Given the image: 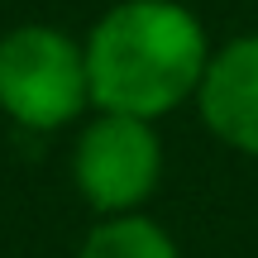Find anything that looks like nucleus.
I'll return each mask as SVG.
<instances>
[{"label": "nucleus", "mask_w": 258, "mask_h": 258, "mask_svg": "<svg viewBox=\"0 0 258 258\" xmlns=\"http://www.w3.org/2000/svg\"><path fill=\"white\" fill-rule=\"evenodd\" d=\"M91 105L158 124L201 91L211 34L182 0H115L82 38Z\"/></svg>", "instance_id": "nucleus-1"}, {"label": "nucleus", "mask_w": 258, "mask_h": 258, "mask_svg": "<svg viewBox=\"0 0 258 258\" xmlns=\"http://www.w3.org/2000/svg\"><path fill=\"white\" fill-rule=\"evenodd\" d=\"M91 105L86 48L57 24H15L0 34V115L34 134H57Z\"/></svg>", "instance_id": "nucleus-2"}, {"label": "nucleus", "mask_w": 258, "mask_h": 258, "mask_svg": "<svg viewBox=\"0 0 258 258\" xmlns=\"http://www.w3.org/2000/svg\"><path fill=\"white\" fill-rule=\"evenodd\" d=\"M72 182L96 215H139L163 182V139L148 120L96 110L77 129Z\"/></svg>", "instance_id": "nucleus-3"}, {"label": "nucleus", "mask_w": 258, "mask_h": 258, "mask_svg": "<svg viewBox=\"0 0 258 258\" xmlns=\"http://www.w3.org/2000/svg\"><path fill=\"white\" fill-rule=\"evenodd\" d=\"M191 105L225 148L258 158V29L234 34L211 53Z\"/></svg>", "instance_id": "nucleus-4"}, {"label": "nucleus", "mask_w": 258, "mask_h": 258, "mask_svg": "<svg viewBox=\"0 0 258 258\" xmlns=\"http://www.w3.org/2000/svg\"><path fill=\"white\" fill-rule=\"evenodd\" d=\"M77 258H182L177 239L153 215H105L86 230Z\"/></svg>", "instance_id": "nucleus-5"}]
</instances>
